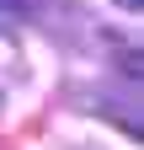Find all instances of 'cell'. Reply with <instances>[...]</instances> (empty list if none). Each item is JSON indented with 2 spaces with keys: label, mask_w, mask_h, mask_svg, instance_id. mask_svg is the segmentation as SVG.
<instances>
[{
  "label": "cell",
  "mask_w": 144,
  "mask_h": 150,
  "mask_svg": "<svg viewBox=\"0 0 144 150\" xmlns=\"http://www.w3.org/2000/svg\"><path fill=\"white\" fill-rule=\"evenodd\" d=\"M123 6H139V0H123Z\"/></svg>",
  "instance_id": "obj_1"
}]
</instances>
